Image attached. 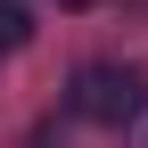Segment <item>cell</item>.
I'll return each instance as SVG.
<instances>
[{
  "mask_svg": "<svg viewBox=\"0 0 148 148\" xmlns=\"http://www.w3.org/2000/svg\"><path fill=\"white\" fill-rule=\"evenodd\" d=\"M140 107H148V74H140V66L90 58L82 74H74V115H82V123H115V132H123Z\"/></svg>",
  "mask_w": 148,
  "mask_h": 148,
  "instance_id": "cell-1",
  "label": "cell"
},
{
  "mask_svg": "<svg viewBox=\"0 0 148 148\" xmlns=\"http://www.w3.org/2000/svg\"><path fill=\"white\" fill-rule=\"evenodd\" d=\"M33 41V16L16 8V0H0V58H8V49H25Z\"/></svg>",
  "mask_w": 148,
  "mask_h": 148,
  "instance_id": "cell-2",
  "label": "cell"
},
{
  "mask_svg": "<svg viewBox=\"0 0 148 148\" xmlns=\"http://www.w3.org/2000/svg\"><path fill=\"white\" fill-rule=\"evenodd\" d=\"M123 148H148V107H140L132 123H123Z\"/></svg>",
  "mask_w": 148,
  "mask_h": 148,
  "instance_id": "cell-3",
  "label": "cell"
},
{
  "mask_svg": "<svg viewBox=\"0 0 148 148\" xmlns=\"http://www.w3.org/2000/svg\"><path fill=\"white\" fill-rule=\"evenodd\" d=\"M58 8H90V0H58Z\"/></svg>",
  "mask_w": 148,
  "mask_h": 148,
  "instance_id": "cell-4",
  "label": "cell"
},
{
  "mask_svg": "<svg viewBox=\"0 0 148 148\" xmlns=\"http://www.w3.org/2000/svg\"><path fill=\"white\" fill-rule=\"evenodd\" d=\"M123 8H148V0H123Z\"/></svg>",
  "mask_w": 148,
  "mask_h": 148,
  "instance_id": "cell-5",
  "label": "cell"
}]
</instances>
